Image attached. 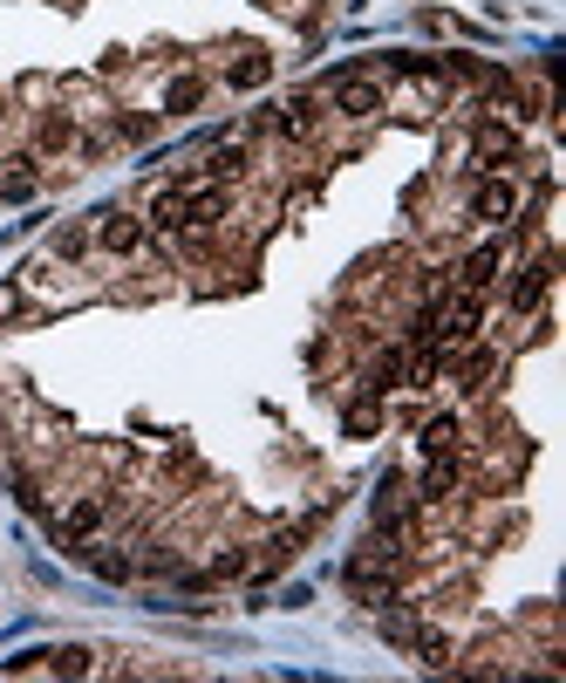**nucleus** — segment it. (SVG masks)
<instances>
[{"label":"nucleus","instance_id":"1","mask_svg":"<svg viewBox=\"0 0 566 683\" xmlns=\"http://www.w3.org/2000/svg\"><path fill=\"white\" fill-rule=\"evenodd\" d=\"M512 206H519V192H512L505 179H484V185L471 192V219H484V225H505Z\"/></svg>","mask_w":566,"mask_h":683},{"label":"nucleus","instance_id":"2","mask_svg":"<svg viewBox=\"0 0 566 683\" xmlns=\"http://www.w3.org/2000/svg\"><path fill=\"white\" fill-rule=\"evenodd\" d=\"M334 110H342V117H376L382 89L369 83V75H342V83H334Z\"/></svg>","mask_w":566,"mask_h":683},{"label":"nucleus","instance_id":"3","mask_svg":"<svg viewBox=\"0 0 566 683\" xmlns=\"http://www.w3.org/2000/svg\"><path fill=\"white\" fill-rule=\"evenodd\" d=\"M267 123H273L280 137H307V131H315V123H321V103H315V96H294V103H280V110H273Z\"/></svg>","mask_w":566,"mask_h":683},{"label":"nucleus","instance_id":"4","mask_svg":"<svg viewBox=\"0 0 566 683\" xmlns=\"http://www.w3.org/2000/svg\"><path fill=\"white\" fill-rule=\"evenodd\" d=\"M553 288V253H539V260L512 281V308H539V294Z\"/></svg>","mask_w":566,"mask_h":683},{"label":"nucleus","instance_id":"5","mask_svg":"<svg viewBox=\"0 0 566 683\" xmlns=\"http://www.w3.org/2000/svg\"><path fill=\"white\" fill-rule=\"evenodd\" d=\"M96 240L110 246V253H137V246H144V219H131V212H110Z\"/></svg>","mask_w":566,"mask_h":683},{"label":"nucleus","instance_id":"6","mask_svg":"<svg viewBox=\"0 0 566 683\" xmlns=\"http://www.w3.org/2000/svg\"><path fill=\"white\" fill-rule=\"evenodd\" d=\"M267 75H273V62L260 56V48H246V56H239L233 69H225V83H233V89H260Z\"/></svg>","mask_w":566,"mask_h":683},{"label":"nucleus","instance_id":"7","mask_svg":"<svg viewBox=\"0 0 566 683\" xmlns=\"http://www.w3.org/2000/svg\"><path fill=\"white\" fill-rule=\"evenodd\" d=\"M150 225H158V233H185V185H171L158 206H150Z\"/></svg>","mask_w":566,"mask_h":683},{"label":"nucleus","instance_id":"8","mask_svg":"<svg viewBox=\"0 0 566 683\" xmlns=\"http://www.w3.org/2000/svg\"><path fill=\"white\" fill-rule=\"evenodd\" d=\"M205 103V75H177V83L164 89V110L171 117H185V110H198Z\"/></svg>","mask_w":566,"mask_h":683},{"label":"nucleus","instance_id":"9","mask_svg":"<svg viewBox=\"0 0 566 683\" xmlns=\"http://www.w3.org/2000/svg\"><path fill=\"white\" fill-rule=\"evenodd\" d=\"M499 267H505V253H499V246H478L471 260H465V288H492Z\"/></svg>","mask_w":566,"mask_h":683},{"label":"nucleus","instance_id":"10","mask_svg":"<svg viewBox=\"0 0 566 683\" xmlns=\"http://www.w3.org/2000/svg\"><path fill=\"white\" fill-rule=\"evenodd\" d=\"M239 171H246V144H219L212 158H205V179H219V185L239 179Z\"/></svg>","mask_w":566,"mask_h":683},{"label":"nucleus","instance_id":"11","mask_svg":"<svg viewBox=\"0 0 566 683\" xmlns=\"http://www.w3.org/2000/svg\"><path fill=\"white\" fill-rule=\"evenodd\" d=\"M96 526H102V505H96V499H83V505H75V513L62 520V540L75 547V540H89V534H96Z\"/></svg>","mask_w":566,"mask_h":683},{"label":"nucleus","instance_id":"12","mask_svg":"<svg viewBox=\"0 0 566 683\" xmlns=\"http://www.w3.org/2000/svg\"><path fill=\"white\" fill-rule=\"evenodd\" d=\"M512 150H519V144H512V131H499V123H484V131H478V158L484 164H505Z\"/></svg>","mask_w":566,"mask_h":683},{"label":"nucleus","instance_id":"13","mask_svg":"<svg viewBox=\"0 0 566 683\" xmlns=\"http://www.w3.org/2000/svg\"><path fill=\"white\" fill-rule=\"evenodd\" d=\"M451 486H457V465H451V459H436V465L423 472V499H451Z\"/></svg>","mask_w":566,"mask_h":683},{"label":"nucleus","instance_id":"14","mask_svg":"<svg viewBox=\"0 0 566 683\" xmlns=\"http://www.w3.org/2000/svg\"><path fill=\"white\" fill-rule=\"evenodd\" d=\"M451 444H457V424H451V417H436L430 431H423V451H430V459H451Z\"/></svg>","mask_w":566,"mask_h":683},{"label":"nucleus","instance_id":"15","mask_svg":"<svg viewBox=\"0 0 566 683\" xmlns=\"http://www.w3.org/2000/svg\"><path fill=\"white\" fill-rule=\"evenodd\" d=\"M403 369H409V363H403V349H390V356H382V363H376V376H369V390H396V383H403Z\"/></svg>","mask_w":566,"mask_h":683},{"label":"nucleus","instance_id":"16","mask_svg":"<svg viewBox=\"0 0 566 683\" xmlns=\"http://www.w3.org/2000/svg\"><path fill=\"white\" fill-rule=\"evenodd\" d=\"M0 198H14V206H28V198H35V171H8V179H0Z\"/></svg>","mask_w":566,"mask_h":683},{"label":"nucleus","instance_id":"17","mask_svg":"<svg viewBox=\"0 0 566 683\" xmlns=\"http://www.w3.org/2000/svg\"><path fill=\"white\" fill-rule=\"evenodd\" d=\"M69 144H75V131H69L62 117H48V123H41V150H69Z\"/></svg>","mask_w":566,"mask_h":683},{"label":"nucleus","instance_id":"18","mask_svg":"<svg viewBox=\"0 0 566 683\" xmlns=\"http://www.w3.org/2000/svg\"><path fill=\"white\" fill-rule=\"evenodd\" d=\"M83 246H89V240L75 233V225H69V233H56V253H62V260H83Z\"/></svg>","mask_w":566,"mask_h":683},{"label":"nucleus","instance_id":"19","mask_svg":"<svg viewBox=\"0 0 566 683\" xmlns=\"http://www.w3.org/2000/svg\"><path fill=\"white\" fill-rule=\"evenodd\" d=\"M417 649H423V663H451V643H444V636H423Z\"/></svg>","mask_w":566,"mask_h":683},{"label":"nucleus","instance_id":"20","mask_svg":"<svg viewBox=\"0 0 566 683\" xmlns=\"http://www.w3.org/2000/svg\"><path fill=\"white\" fill-rule=\"evenodd\" d=\"M14 315V288H0V321H8Z\"/></svg>","mask_w":566,"mask_h":683}]
</instances>
